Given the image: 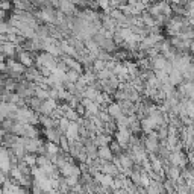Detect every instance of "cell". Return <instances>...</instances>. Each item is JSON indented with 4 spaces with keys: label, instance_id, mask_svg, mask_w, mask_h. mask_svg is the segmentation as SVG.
Wrapping results in <instances>:
<instances>
[{
    "label": "cell",
    "instance_id": "1",
    "mask_svg": "<svg viewBox=\"0 0 194 194\" xmlns=\"http://www.w3.org/2000/svg\"><path fill=\"white\" fill-rule=\"evenodd\" d=\"M100 156H102V158H111V150H109V149H102V150H100Z\"/></svg>",
    "mask_w": 194,
    "mask_h": 194
}]
</instances>
